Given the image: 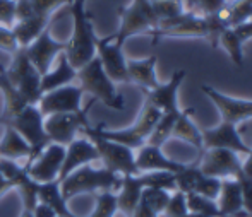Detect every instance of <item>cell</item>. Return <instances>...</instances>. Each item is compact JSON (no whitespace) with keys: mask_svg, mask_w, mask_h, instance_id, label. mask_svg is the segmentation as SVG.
Listing matches in <instances>:
<instances>
[{"mask_svg":"<svg viewBox=\"0 0 252 217\" xmlns=\"http://www.w3.org/2000/svg\"><path fill=\"white\" fill-rule=\"evenodd\" d=\"M180 111H175V113H163L161 118L158 120V123L155 125V129L150 134L148 137L146 144L150 145H156V147H161L170 137H172V130H173V125H175V120L179 116Z\"/></svg>","mask_w":252,"mask_h":217,"instance_id":"f546056e","label":"cell"},{"mask_svg":"<svg viewBox=\"0 0 252 217\" xmlns=\"http://www.w3.org/2000/svg\"><path fill=\"white\" fill-rule=\"evenodd\" d=\"M100 156H98L96 145L93 144L91 138L84 137H76L69 145H65V158H63V164L60 169L59 181L63 180L67 174L76 171L77 168L84 164H91L93 161H98Z\"/></svg>","mask_w":252,"mask_h":217,"instance_id":"d6986e66","label":"cell"},{"mask_svg":"<svg viewBox=\"0 0 252 217\" xmlns=\"http://www.w3.org/2000/svg\"><path fill=\"white\" fill-rule=\"evenodd\" d=\"M117 212L119 209H117L115 191H98L94 209L88 217H115Z\"/></svg>","mask_w":252,"mask_h":217,"instance_id":"8d00e7d4","label":"cell"},{"mask_svg":"<svg viewBox=\"0 0 252 217\" xmlns=\"http://www.w3.org/2000/svg\"><path fill=\"white\" fill-rule=\"evenodd\" d=\"M136 168H137V171H139V174L150 173V171L179 173L180 169L186 168V164L166 158V156L163 154L161 147L144 144L143 147H139L136 152Z\"/></svg>","mask_w":252,"mask_h":217,"instance_id":"ffe728a7","label":"cell"},{"mask_svg":"<svg viewBox=\"0 0 252 217\" xmlns=\"http://www.w3.org/2000/svg\"><path fill=\"white\" fill-rule=\"evenodd\" d=\"M38 202L48 205L50 209L55 211L57 216L63 217H77L72 214L69 207H67V200L63 198L62 190H60V181H48V183H40V190H38Z\"/></svg>","mask_w":252,"mask_h":217,"instance_id":"83f0119b","label":"cell"},{"mask_svg":"<svg viewBox=\"0 0 252 217\" xmlns=\"http://www.w3.org/2000/svg\"><path fill=\"white\" fill-rule=\"evenodd\" d=\"M187 197V207L189 212H197V214H204L209 217H225L223 212L220 211L216 200H209V198L202 197L197 193H189Z\"/></svg>","mask_w":252,"mask_h":217,"instance_id":"d590c367","label":"cell"},{"mask_svg":"<svg viewBox=\"0 0 252 217\" xmlns=\"http://www.w3.org/2000/svg\"><path fill=\"white\" fill-rule=\"evenodd\" d=\"M130 217H158V214H156V212L153 211V209L148 204H144L143 200H139L136 211L130 214Z\"/></svg>","mask_w":252,"mask_h":217,"instance_id":"7dc6e473","label":"cell"},{"mask_svg":"<svg viewBox=\"0 0 252 217\" xmlns=\"http://www.w3.org/2000/svg\"><path fill=\"white\" fill-rule=\"evenodd\" d=\"M2 123H3V125H5V122H3V118H2V116H0V125H2Z\"/></svg>","mask_w":252,"mask_h":217,"instance_id":"f5cc1de1","label":"cell"},{"mask_svg":"<svg viewBox=\"0 0 252 217\" xmlns=\"http://www.w3.org/2000/svg\"><path fill=\"white\" fill-rule=\"evenodd\" d=\"M36 16L30 0H16V21H24Z\"/></svg>","mask_w":252,"mask_h":217,"instance_id":"f6af8a7d","label":"cell"},{"mask_svg":"<svg viewBox=\"0 0 252 217\" xmlns=\"http://www.w3.org/2000/svg\"><path fill=\"white\" fill-rule=\"evenodd\" d=\"M122 176L110 169L93 168L91 164H84L76 171L67 174L60 180V190L65 200H70L81 193H98V191H115L120 188Z\"/></svg>","mask_w":252,"mask_h":217,"instance_id":"7a4b0ae2","label":"cell"},{"mask_svg":"<svg viewBox=\"0 0 252 217\" xmlns=\"http://www.w3.org/2000/svg\"><path fill=\"white\" fill-rule=\"evenodd\" d=\"M16 188L19 190V195H21V198H23L24 211L33 212L34 207L38 205V190H40V183L34 181L33 178H30V174H26V176L16 185Z\"/></svg>","mask_w":252,"mask_h":217,"instance_id":"e575fe53","label":"cell"},{"mask_svg":"<svg viewBox=\"0 0 252 217\" xmlns=\"http://www.w3.org/2000/svg\"><path fill=\"white\" fill-rule=\"evenodd\" d=\"M201 91L215 103L220 115H221V122L232 123V125H239V123L252 118V101L251 99L232 98V96L223 94V92H220L218 89L208 86V84L201 86Z\"/></svg>","mask_w":252,"mask_h":217,"instance_id":"5bb4252c","label":"cell"},{"mask_svg":"<svg viewBox=\"0 0 252 217\" xmlns=\"http://www.w3.org/2000/svg\"><path fill=\"white\" fill-rule=\"evenodd\" d=\"M96 56L100 58L106 76L113 82H129L127 58L122 52V45L115 43L113 36L96 38Z\"/></svg>","mask_w":252,"mask_h":217,"instance_id":"9a60e30c","label":"cell"},{"mask_svg":"<svg viewBox=\"0 0 252 217\" xmlns=\"http://www.w3.org/2000/svg\"><path fill=\"white\" fill-rule=\"evenodd\" d=\"M170 195L172 191H166V190H161V188H144L143 190V195H141V200L144 204H148L156 214H163L165 212V207L170 200Z\"/></svg>","mask_w":252,"mask_h":217,"instance_id":"74e56055","label":"cell"},{"mask_svg":"<svg viewBox=\"0 0 252 217\" xmlns=\"http://www.w3.org/2000/svg\"><path fill=\"white\" fill-rule=\"evenodd\" d=\"M218 45H221L225 48V52L228 53V56L232 58V62L235 63L239 69L244 67V52H242V41L235 34V31L232 27H226L221 34H220Z\"/></svg>","mask_w":252,"mask_h":217,"instance_id":"1f68e13d","label":"cell"},{"mask_svg":"<svg viewBox=\"0 0 252 217\" xmlns=\"http://www.w3.org/2000/svg\"><path fill=\"white\" fill-rule=\"evenodd\" d=\"M48 26V17L43 16H33L30 19L24 21H16L12 24V34L17 41L19 48H26L28 45H31Z\"/></svg>","mask_w":252,"mask_h":217,"instance_id":"4316f807","label":"cell"},{"mask_svg":"<svg viewBox=\"0 0 252 217\" xmlns=\"http://www.w3.org/2000/svg\"><path fill=\"white\" fill-rule=\"evenodd\" d=\"M218 207L225 217H244L247 216L242 209V193L237 178H223L221 190L218 195ZM249 217V216H247Z\"/></svg>","mask_w":252,"mask_h":217,"instance_id":"cb8c5ba5","label":"cell"},{"mask_svg":"<svg viewBox=\"0 0 252 217\" xmlns=\"http://www.w3.org/2000/svg\"><path fill=\"white\" fill-rule=\"evenodd\" d=\"M237 181L240 185V193H242V209L247 216H252V176L244 171L239 173Z\"/></svg>","mask_w":252,"mask_h":217,"instance_id":"60d3db41","label":"cell"},{"mask_svg":"<svg viewBox=\"0 0 252 217\" xmlns=\"http://www.w3.org/2000/svg\"><path fill=\"white\" fill-rule=\"evenodd\" d=\"M57 217H63V216H57Z\"/></svg>","mask_w":252,"mask_h":217,"instance_id":"db71d44e","label":"cell"},{"mask_svg":"<svg viewBox=\"0 0 252 217\" xmlns=\"http://www.w3.org/2000/svg\"><path fill=\"white\" fill-rule=\"evenodd\" d=\"M12 55V62L5 69L7 79L23 94L28 105H38L41 94H43L41 92V74L30 62L24 48H19Z\"/></svg>","mask_w":252,"mask_h":217,"instance_id":"8992f818","label":"cell"},{"mask_svg":"<svg viewBox=\"0 0 252 217\" xmlns=\"http://www.w3.org/2000/svg\"><path fill=\"white\" fill-rule=\"evenodd\" d=\"M23 217H33V212H28V211H24V212H23Z\"/></svg>","mask_w":252,"mask_h":217,"instance_id":"816d5d0a","label":"cell"},{"mask_svg":"<svg viewBox=\"0 0 252 217\" xmlns=\"http://www.w3.org/2000/svg\"><path fill=\"white\" fill-rule=\"evenodd\" d=\"M33 217H57V214H55V211H53V209L48 207V205L38 202V205L34 207V211H33Z\"/></svg>","mask_w":252,"mask_h":217,"instance_id":"c3c4849f","label":"cell"},{"mask_svg":"<svg viewBox=\"0 0 252 217\" xmlns=\"http://www.w3.org/2000/svg\"><path fill=\"white\" fill-rule=\"evenodd\" d=\"M43 120L45 116L41 115L40 108L36 105H28L19 115H16L14 118H10L5 123V125L12 127L16 132H19L24 140L31 145V149H33V159L43 151V147H47L50 144V138H48L47 132H45Z\"/></svg>","mask_w":252,"mask_h":217,"instance_id":"ba28073f","label":"cell"},{"mask_svg":"<svg viewBox=\"0 0 252 217\" xmlns=\"http://www.w3.org/2000/svg\"><path fill=\"white\" fill-rule=\"evenodd\" d=\"M151 5L158 23L175 19L187 12L182 0H151Z\"/></svg>","mask_w":252,"mask_h":217,"instance_id":"d6a6232c","label":"cell"},{"mask_svg":"<svg viewBox=\"0 0 252 217\" xmlns=\"http://www.w3.org/2000/svg\"><path fill=\"white\" fill-rule=\"evenodd\" d=\"M163 113L159 111L158 108L151 105V103H144L143 109L139 113V118L136 120L132 127L129 129H124V130H106L103 127H90L91 132L100 137L106 138V140H112V142H117V144H122L126 147L132 149V151H137L139 147H143L146 144L148 137L150 134L155 129V125L158 123V120L161 118Z\"/></svg>","mask_w":252,"mask_h":217,"instance_id":"277c9868","label":"cell"},{"mask_svg":"<svg viewBox=\"0 0 252 217\" xmlns=\"http://www.w3.org/2000/svg\"><path fill=\"white\" fill-rule=\"evenodd\" d=\"M76 81L77 86L84 92H90L94 99L101 101L108 108L117 109V111L126 108V101H124L122 94L117 92L115 82L106 76L98 56H94L91 62H88L86 65L77 70Z\"/></svg>","mask_w":252,"mask_h":217,"instance_id":"3957f363","label":"cell"},{"mask_svg":"<svg viewBox=\"0 0 252 217\" xmlns=\"http://www.w3.org/2000/svg\"><path fill=\"white\" fill-rule=\"evenodd\" d=\"M197 161L201 173L215 178H237L242 171V161L239 154L230 149H206Z\"/></svg>","mask_w":252,"mask_h":217,"instance_id":"7c38bea8","label":"cell"},{"mask_svg":"<svg viewBox=\"0 0 252 217\" xmlns=\"http://www.w3.org/2000/svg\"><path fill=\"white\" fill-rule=\"evenodd\" d=\"M232 29L235 31V34L240 38V41L246 43L247 40H251L252 38V21H247V23L239 24V26L232 27Z\"/></svg>","mask_w":252,"mask_h":217,"instance_id":"bcb514c9","label":"cell"},{"mask_svg":"<svg viewBox=\"0 0 252 217\" xmlns=\"http://www.w3.org/2000/svg\"><path fill=\"white\" fill-rule=\"evenodd\" d=\"M0 91L3 94V99H5V113H3V122H9L10 118H14L16 115H19L24 108L28 106L26 99L23 98L19 91L16 89V86L10 84V81L7 79L5 76V69L0 67Z\"/></svg>","mask_w":252,"mask_h":217,"instance_id":"f1b7e54d","label":"cell"},{"mask_svg":"<svg viewBox=\"0 0 252 217\" xmlns=\"http://www.w3.org/2000/svg\"><path fill=\"white\" fill-rule=\"evenodd\" d=\"M143 190H144V187L139 180V174H127V176H122L120 188L115 193L119 212H122L126 217H130V214L136 211L137 204H139Z\"/></svg>","mask_w":252,"mask_h":217,"instance_id":"7402d4cb","label":"cell"},{"mask_svg":"<svg viewBox=\"0 0 252 217\" xmlns=\"http://www.w3.org/2000/svg\"><path fill=\"white\" fill-rule=\"evenodd\" d=\"M242 171L246 174H249V176H252V147H251V152L247 154L246 163H242Z\"/></svg>","mask_w":252,"mask_h":217,"instance_id":"681fc988","label":"cell"},{"mask_svg":"<svg viewBox=\"0 0 252 217\" xmlns=\"http://www.w3.org/2000/svg\"><path fill=\"white\" fill-rule=\"evenodd\" d=\"M53 63L55 65H52L50 70L41 76V92H48L57 87L69 86V84L76 82L77 79V70L70 65V62L67 60L63 52L57 56V62Z\"/></svg>","mask_w":252,"mask_h":217,"instance_id":"44dd1931","label":"cell"},{"mask_svg":"<svg viewBox=\"0 0 252 217\" xmlns=\"http://www.w3.org/2000/svg\"><path fill=\"white\" fill-rule=\"evenodd\" d=\"M187 214H189V207H187L186 193L175 190L170 195V200L165 207V212L159 214L158 217H186Z\"/></svg>","mask_w":252,"mask_h":217,"instance_id":"f35d334b","label":"cell"},{"mask_svg":"<svg viewBox=\"0 0 252 217\" xmlns=\"http://www.w3.org/2000/svg\"><path fill=\"white\" fill-rule=\"evenodd\" d=\"M17 50H19V46H17V41L12 34V29L0 24V52L16 53Z\"/></svg>","mask_w":252,"mask_h":217,"instance_id":"7bdbcfd3","label":"cell"},{"mask_svg":"<svg viewBox=\"0 0 252 217\" xmlns=\"http://www.w3.org/2000/svg\"><path fill=\"white\" fill-rule=\"evenodd\" d=\"M186 76H187V70H184V69L175 70L166 84H158V87L151 89V91H144L146 101L151 103V105L155 106V108H158L161 113L180 111L179 89L182 86Z\"/></svg>","mask_w":252,"mask_h":217,"instance_id":"ac0fdd59","label":"cell"},{"mask_svg":"<svg viewBox=\"0 0 252 217\" xmlns=\"http://www.w3.org/2000/svg\"><path fill=\"white\" fill-rule=\"evenodd\" d=\"M202 173L197 166V161L190 163V164H186V168L180 169L179 173H175V187L179 191L189 195L196 191V187L199 183Z\"/></svg>","mask_w":252,"mask_h":217,"instance_id":"4dcf8cb0","label":"cell"},{"mask_svg":"<svg viewBox=\"0 0 252 217\" xmlns=\"http://www.w3.org/2000/svg\"><path fill=\"white\" fill-rule=\"evenodd\" d=\"M63 50H65V43L53 40L50 31L45 29L33 43L24 48V52H26L28 58L33 63L34 69L43 76V74H47L48 70H50V67L57 60V56H59Z\"/></svg>","mask_w":252,"mask_h":217,"instance_id":"e0dca14e","label":"cell"},{"mask_svg":"<svg viewBox=\"0 0 252 217\" xmlns=\"http://www.w3.org/2000/svg\"><path fill=\"white\" fill-rule=\"evenodd\" d=\"M45 132H47L50 142L62 145H69L76 138L77 132L88 127L86 109L79 113H55L48 115L43 120Z\"/></svg>","mask_w":252,"mask_h":217,"instance_id":"4fadbf2b","label":"cell"},{"mask_svg":"<svg viewBox=\"0 0 252 217\" xmlns=\"http://www.w3.org/2000/svg\"><path fill=\"white\" fill-rule=\"evenodd\" d=\"M251 217H252V216H251Z\"/></svg>","mask_w":252,"mask_h":217,"instance_id":"6f0895ef","label":"cell"},{"mask_svg":"<svg viewBox=\"0 0 252 217\" xmlns=\"http://www.w3.org/2000/svg\"><path fill=\"white\" fill-rule=\"evenodd\" d=\"M187 217H209V216H204V214H197V212H189Z\"/></svg>","mask_w":252,"mask_h":217,"instance_id":"f907efd6","label":"cell"},{"mask_svg":"<svg viewBox=\"0 0 252 217\" xmlns=\"http://www.w3.org/2000/svg\"><path fill=\"white\" fill-rule=\"evenodd\" d=\"M119 14L120 27L113 34V40H115V43L122 46L127 38L136 36V34L141 33L150 34L158 26V19L155 16V10H153L151 0H132L129 3V7L120 9Z\"/></svg>","mask_w":252,"mask_h":217,"instance_id":"5b68a950","label":"cell"},{"mask_svg":"<svg viewBox=\"0 0 252 217\" xmlns=\"http://www.w3.org/2000/svg\"><path fill=\"white\" fill-rule=\"evenodd\" d=\"M33 10L36 16H43V17H50L52 10L57 9L62 2L65 0H30Z\"/></svg>","mask_w":252,"mask_h":217,"instance_id":"ee69618b","label":"cell"},{"mask_svg":"<svg viewBox=\"0 0 252 217\" xmlns=\"http://www.w3.org/2000/svg\"><path fill=\"white\" fill-rule=\"evenodd\" d=\"M16 23V2L14 0H0V24L12 27Z\"/></svg>","mask_w":252,"mask_h":217,"instance_id":"b9f144b4","label":"cell"},{"mask_svg":"<svg viewBox=\"0 0 252 217\" xmlns=\"http://www.w3.org/2000/svg\"><path fill=\"white\" fill-rule=\"evenodd\" d=\"M0 158L12 159V161H19V159L26 158L30 163L33 159V149L24 140L19 132L5 125V132H3V137L0 140Z\"/></svg>","mask_w":252,"mask_h":217,"instance_id":"484cf974","label":"cell"},{"mask_svg":"<svg viewBox=\"0 0 252 217\" xmlns=\"http://www.w3.org/2000/svg\"><path fill=\"white\" fill-rule=\"evenodd\" d=\"M139 180L144 188H161L166 191H175V173L170 171H150V173H141Z\"/></svg>","mask_w":252,"mask_h":217,"instance_id":"836d02e7","label":"cell"},{"mask_svg":"<svg viewBox=\"0 0 252 217\" xmlns=\"http://www.w3.org/2000/svg\"><path fill=\"white\" fill-rule=\"evenodd\" d=\"M201 135L204 151L206 149H230L237 154H249L251 152V147L240 137L237 125H232V123L221 122L213 129L201 130Z\"/></svg>","mask_w":252,"mask_h":217,"instance_id":"2e32d148","label":"cell"},{"mask_svg":"<svg viewBox=\"0 0 252 217\" xmlns=\"http://www.w3.org/2000/svg\"><path fill=\"white\" fill-rule=\"evenodd\" d=\"M83 94L84 91L77 84H69L43 92L36 106L43 116L55 113H79L83 111Z\"/></svg>","mask_w":252,"mask_h":217,"instance_id":"9c48e42d","label":"cell"},{"mask_svg":"<svg viewBox=\"0 0 252 217\" xmlns=\"http://www.w3.org/2000/svg\"><path fill=\"white\" fill-rule=\"evenodd\" d=\"M186 217H187V216H186Z\"/></svg>","mask_w":252,"mask_h":217,"instance_id":"9f6ffc18","label":"cell"},{"mask_svg":"<svg viewBox=\"0 0 252 217\" xmlns=\"http://www.w3.org/2000/svg\"><path fill=\"white\" fill-rule=\"evenodd\" d=\"M153 43L165 36L175 38H208V23L206 17L196 16V14L186 12L175 19L158 23V26L151 31Z\"/></svg>","mask_w":252,"mask_h":217,"instance_id":"30bf717a","label":"cell"},{"mask_svg":"<svg viewBox=\"0 0 252 217\" xmlns=\"http://www.w3.org/2000/svg\"><path fill=\"white\" fill-rule=\"evenodd\" d=\"M65 158V145L50 142L43 151L36 156L31 163H28L26 168L30 178H33L38 183H48L57 181L60 176V169Z\"/></svg>","mask_w":252,"mask_h":217,"instance_id":"8fae6325","label":"cell"},{"mask_svg":"<svg viewBox=\"0 0 252 217\" xmlns=\"http://www.w3.org/2000/svg\"><path fill=\"white\" fill-rule=\"evenodd\" d=\"M156 62L158 56L151 55L143 60H127V74L129 82L137 84L143 91H151L158 87V77H156Z\"/></svg>","mask_w":252,"mask_h":217,"instance_id":"603a6c76","label":"cell"},{"mask_svg":"<svg viewBox=\"0 0 252 217\" xmlns=\"http://www.w3.org/2000/svg\"><path fill=\"white\" fill-rule=\"evenodd\" d=\"M220 190H221V180H220V178L202 174L194 193L202 195V197L209 198V200H218Z\"/></svg>","mask_w":252,"mask_h":217,"instance_id":"ab89813d","label":"cell"},{"mask_svg":"<svg viewBox=\"0 0 252 217\" xmlns=\"http://www.w3.org/2000/svg\"><path fill=\"white\" fill-rule=\"evenodd\" d=\"M84 135L88 138L93 140V144L96 145L98 156L103 161V166L110 171L120 174V176H127V174H139L136 168V152L132 149L126 147L122 144L117 142L106 140V138L100 137V135L93 134L90 129V125L84 127L83 130Z\"/></svg>","mask_w":252,"mask_h":217,"instance_id":"52a82bcc","label":"cell"},{"mask_svg":"<svg viewBox=\"0 0 252 217\" xmlns=\"http://www.w3.org/2000/svg\"><path fill=\"white\" fill-rule=\"evenodd\" d=\"M194 111H196L194 108L180 109L179 116H177V120H175V125H173L172 137L180 138V140L194 145V147H196V151H197V159H199L202 156V152H204V147H202L201 130L197 129L196 123H194V120H192Z\"/></svg>","mask_w":252,"mask_h":217,"instance_id":"d4e9b609","label":"cell"},{"mask_svg":"<svg viewBox=\"0 0 252 217\" xmlns=\"http://www.w3.org/2000/svg\"><path fill=\"white\" fill-rule=\"evenodd\" d=\"M251 21H252V17H251Z\"/></svg>","mask_w":252,"mask_h":217,"instance_id":"11a10c76","label":"cell"},{"mask_svg":"<svg viewBox=\"0 0 252 217\" xmlns=\"http://www.w3.org/2000/svg\"><path fill=\"white\" fill-rule=\"evenodd\" d=\"M70 7H72L74 31L70 40L65 43L63 53L70 65L79 70L96 56V36L90 16L84 10V0H74Z\"/></svg>","mask_w":252,"mask_h":217,"instance_id":"6da1fadb","label":"cell"}]
</instances>
